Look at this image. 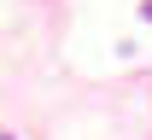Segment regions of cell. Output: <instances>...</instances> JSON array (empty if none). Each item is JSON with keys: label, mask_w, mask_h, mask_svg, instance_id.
<instances>
[{"label": "cell", "mask_w": 152, "mask_h": 140, "mask_svg": "<svg viewBox=\"0 0 152 140\" xmlns=\"http://www.w3.org/2000/svg\"><path fill=\"white\" fill-rule=\"evenodd\" d=\"M0 140H18V134H0Z\"/></svg>", "instance_id": "6da1fadb"}]
</instances>
